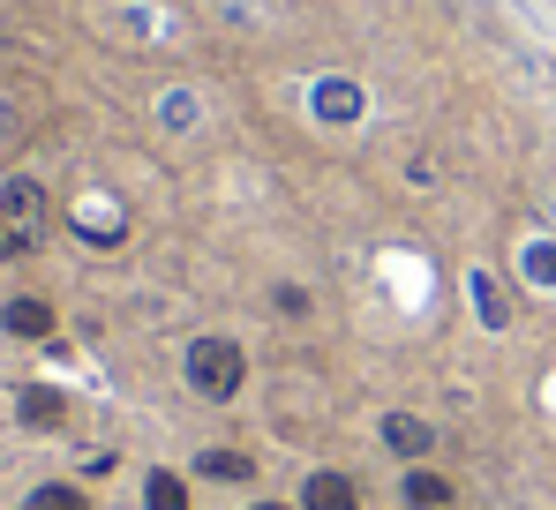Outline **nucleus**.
<instances>
[{
	"label": "nucleus",
	"instance_id": "obj_10",
	"mask_svg": "<svg viewBox=\"0 0 556 510\" xmlns=\"http://www.w3.org/2000/svg\"><path fill=\"white\" fill-rule=\"evenodd\" d=\"M23 421L53 428V421H61V398H53V391H23Z\"/></svg>",
	"mask_w": 556,
	"mask_h": 510
},
{
	"label": "nucleus",
	"instance_id": "obj_11",
	"mask_svg": "<svg viewBox=\"0 0 556 510\" xmlns=\"http://www.w3.org/2000/svg\"><path fill=\"white\" fill-rule=\"evenodd\" d=\"M15 248H23V241H15V233H8V226H0V255H15Z\"/></svg>",
	"mask_w": 556,
	"mask_h": 510
},
{
	"label": "nucleus",
	"instance_id": "obj_7",
	"mask_svg": "<svg viewBox=\"0 0 556 510\" xmlns=\"http://www.w3.org/2000/svg\"><path fill=\"white\" fill-rule=\"evenodd\" d=\"M23 510H91L84 488H68V481H53V488H30V503Z\"/></svg>",
	"mask_w": 556,
	"mask_h": 510
},
{
	"label": "nucleus",
	"instance_id": "obj_6",
	"mask_svg": "<svg viewBox=\"0 0 556 510\" xmlns=\"http://www.w3.org/2000/svg\"><path fill=\"white\" fill-rule=\"evenodd\" d=\"M406 503L414 510H444L452 503V481H444V473H406Z\"/></svg>",
	"mask_w": 556,
	"mask_h": 510
},
{
	"label": "nucleus",
	"instance_id": "obj_5",
	"mask_svg": "<svg viewBox=\"0 0 556 510\" xmlns=\"http://www.w3.org/2000/svg\"><path fill=\"white\" fill-rule=\"evenodd\" d=\"M0 323H8L15 339H46V331H53V308H46V301H8Z\"/></svg>",
	"mask_w": 556,
	"mask_h": 510
},
{
	"label": "nucleus",
	"instance_id": "obj_2",
	"mask_svg": "<svg viewBox=\"0 0 556 510\" xmlns=\"http://www.w3.org/2000/svg\"><path fill=\"white\" fill-rule=\"evenodd\" d=\"M38 218H46L38 180H8V188H0V226H8L15 241H30V233H38Z\"/></svg>",
	"mask_w": 556,
	"mask_h": 510
},
{
	"label": "nucleus",
	"instance_id": "obj_3",
	"mask_svg": "<svg viewBox=\"0 0 556 510\" xmlns=\"http://www.w3.org/2000/svg\"><path fill=\"white\" fill-rule=\"evenodd\" d=\"M354 481L346 473H308V488H301V510H354Z\"/></svg>",
	"mask_w": 556,
	"mask_h": 510
},
{
	"label": "nucleus",
	"instance_id": "obj_8",
	"mask_svg": "<svg viewBox=\"0 0 556 510\" xmlns=\"http://www.w3.org/2000/svg\"><path fill=\"white\" fill-rule=\"evenodd\" d=\"M195 466H203V473H211V481H249V473H256V466H249V458H241V450H203V458H195Z\"/></svg>",
	"mask_w": 556,
	"mask_h": 510
},
{
	"label": "nucleus",
	"instance_id": "obj_1",
	"mask_svg": "<svg viewBox=\"0 0 556 510\" xmlns=\"http://www.w3.org/2000/svg\"><path fill=\"white\" fill-rule=\"evenodd\" d=\"M241 368H249V360H241L233 339H195L188 345V383H195L203 398H233V391H241Z\"/></svg>",
	"mask_w": 556,
	"mask_h": 510
},
{
	"label": "nucleus",
	"instance_id": "obj_9",
	"mask_svg": "<svg viewBox=\"0 0 556 510\" xmlns=\"http://www.w3.org/2000/svg\"><path fill=\"white\" fill-rule=\"evenodd\" d=\"M143 503L151 510H188V488L174 481V473H151V481H143Z\"/></svg>",
	"mask_w": 556,
	"mask_h": 510
},
{
	"label": "nucleus",
	"instance_id": "obj_4",
	"mask_svg": "<svg viewBox=\"0 0 556 510\" xmlns=\"http://www.w3.org/2000/svg\"><path fill=\"white\" fill-rule=\"evenodd\" d=\"M383 443H391L399 458H429V428L414 421V413H391V421H383Z\"/></svg>",
	"mask_w": 556,
	"mask_h": 510
},
{
	"label": "nucleus",
	"instance_id": "obj_12",
	"mask_svg": "<svg viewBox=\"0 0 556 510\" xmlns=\"http://www.w3.org/2000/svg\"><path fill=\"white\" fill-rule=\"evenodd\" d=\"M256 510H286V503H256Z\"/></svg>",
	"mask_w": 556,
	"mask_h": 510
}]
</instances>
